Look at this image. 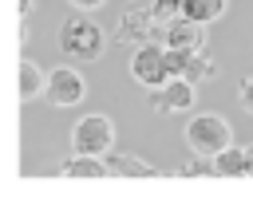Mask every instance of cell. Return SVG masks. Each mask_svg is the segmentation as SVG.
I'll list each match as a JSON object with an SVG mask.
<instances>
[{
	"label": "cell",
	"mask_w": 253,
	"mask_h": 209,
	"mask_svg": "<svg viewBox=\"0 0 253 209\" xmlns=\"http://www.w3.org/2000/svg\"><path fill=\"white\" fill-rule=\"evenodd\" d=\"M55 43H59V51H63L67 59H75V63H91V59H99V55L107 51L111 35L95 24L91 12H79V8H75L71 16H63Z\"/></svg>",
	"instance_id": "cell-1"
},
{
	"label": "cell",
	"mask_w": 253,
	"mask_h": 209,
	"mask_svg": "<svg viewBox=\"0 0 253 209\" xmlns=\"http://www.w3.org/2000/svg\"><path fill=\"white\" fill-rule=\"evenodd\" d=\"M16 8H20V16H28V12L36 8V0H16Z\"/></svg>",
	"instance_id": "cell-19"
},
{
	"label": "cell",
	"mask_w": 253,
	"mask_h": 209,
	"mask_svg": "<svg viewBox=\"0 0 253 209\" xmlns=\"http://www.w3.org/2000/svg\"><path fill=\"white\" fill-rule=\"evenodd\" d=\"M194 103H198V83L178 79V75H170L162 87L150 91V106H154V114H178V110H190Z\"/></svg>",
	"instance_id": "cell-7"
},
{
	"label": "cell",
	"mask_w": 253,
	"mask_h": 209,
	"mask_svg": "<svg viewBox=\"0 0 253 209\" xmlns=\"http://www.w3.org/2000/svg\"><path fill=\"white\" fill-rule=\"evenodd\" d=\"M67 4H71V8H79V12H99L107 0H67Z\"/></svg>",
	"instance_id": "cell-18"
},
{
	"label": "cell",
	"mask_w": 253,
	"mask_h": 209,
	"mask_svg": "<svg viewBox=\"0 0 253 209\" xmlns=\"http://www.w3.org/2000/svg\"><path fill=\"white\" fill-rule=\"evenodd\" d=\"M178 177H217V170H213V158L206 162V158L198 154L194 162H186V166L178 170Z\"/></svg>",
	"instance_id": "cell-15"
},
{
	"label": "cell",
	"mask_w": 253,
	"mask_h": 209,
	"mask_svg": "<svg viewBox=\"0 0 253 209\" xmlns=\"http://www.w3.org/2000/svg\"><path fill=\"white\" fill-rule=\"evenodd\" d=\"M47 103L51 106H59V110H67V106H79L83 103V95H87V79L71 67V63H59L55 71H47Z\"/></svg>",
	"instance_id": "cell-6"
},
{
	"label": "cell",
	"mask_w": 253,
	"mask_h": 209,
	"mask_svg": "<svg viewBox=\"0 0 253 209\" xmlns=\"http://www.w3.org/2000/svg\"><path fill=\"white\" fill-rule=\"evenodd\" d=\"M63 177H79V181L111 177V166H107V158H99V154H71V158L63 162Z\"/></svg>",
	"instance_id": "cell-10"
},
{
	"label": "cell",
	"mask_w": 253,
	"mask_h": 209,
	"mask_svg": "<svg viewBox=\"0 0 253 209\" xmlns=\"http://www.w3.org/2000/svg\"><path fill=\"white\" fill-rule=\"evenodd\" d=\"M158 35H162V20L154 16V8L142 4V0H130V4L123 8V16H119L115 32H111V43H119V47H138V43L158 39Z\"/></svg>",
	"instance_id": "cell-2"
},
{
	"label": "cell",
	"mask_w": 253,
	"mask_h": 209,
	"mask_svg": "<svg viewBox=\"0 0 253 209\" xmlns=\"http://www.w3.org/2000/svg\"><path fill=\"white\" fill-rule=\"evenodd\" d=\"M182 134L190 154H202V158H217L225 146H233V126L221 114H194Z\"/></svg>",
	"instance_id": "cell-3"
},
{
	"label": "cell",
	"mask_w": 253,
	"mask_h": 209,
	"mask_svg": "<svg viewBox=\"0 0 253 209\" xmlns=\"http://www.w3.org/2000/svg\"><path fill=\"white\" fill-rule=\"evenodd\" d=\"M213 170H217V177H249V170H245V146H225L213 158Z\"/></svg>",
	"instance_id": "cell-13"
},
{
	"label": "cell",
	"mask_w": 253,
	"mask_h": 209,
	"mask_svg": "<svg viewBox=\"0 0 253 209\" xmlns=\"http://www.w3.org/2000/svg\"><path fill=\"white\" fill-rule=\"evenodd\" d=\"M166 47H206V24L190 20V16H174L162 24V35H158Z\"/></svg>",
	"instance_id": "cell-9"
},
{
	"label": "cell",
	"mask_w": 253,
	"mask_h": 209,
	"mask_svg": "<svg viewBox=\"0 0 253 209\" xmlns=\"http://www.w3.org/2000/svg\"><path fill=\"white\" fill-rule=\"evenodd\" d=\"M107 166H111V177H158V170L134 154H107Z\"/></svg>",
	"instance_id": "cell-12"
},
{
	"label": "cell",
	"mask_w": 253,
	"mask_h": 209,
	"mask_svg": "<svg viewBox=\"0 0 253 209\" xmlns=\"http://www.w3.org/2000/svg\"><path fill=\"white\" fill-rule=\"evenodd\" d=\"M225 8H229V0H182V16H190V20H198V24L221 20Z\"/></svg>",
	"instance_id": "cell-14"
},
{
	"label": "cell",
	"mask_w": 253,
	"mask_h": 209,
	"mask_svg": "<svg viewBox=\"0 0 253 209\" xmlns=\"http://www.w3.org/2000/svg\"><path fill=\"white\" fill-rule=\"evenodd\" d=\"M170 51V75L190 79V83H206L217 75V63L206 55V47H166Z\"/></svg>",
	"instance_id": "cell-8"
},
{
	"label": "cell",
	"mask_w": 253,
	"mask_h": 209,
	"mask_svg": "<svg viewBox=\"0 0 253 209\" xmlns=\"http://www.w3.org/2000/svg\"><path fill=\"white\" fill-rule=\"evenodd\" d=\"M115 142V122L107 114H87L71 126V154H99L107 158Z\"/></svg>",
	"instance_id": "cell-5"
},
{
	"label": "cell",
	"mask_w": 253,
	"mask_h": 209,
	"mask_svg": "<svg viewBox=\"0 0 253 209\" xmlns=\"http://www.w3.org/2000/svg\"><path fill=\"white\" fill-rule=\"evenodd\" d=\"M237 103H241V110H249V114H253V75L237 79Z\"/></svg>",
	"instance_id": "cell-17"
},
{
	"label": "cell",
	"mask_w": 253,
	"mask_h": 209,
	"mask_svg": "<svg viewBox=\"0 0 253 209\" xmlns=\"http://www.w3.org/2000/svg\"><path fill=\"white\" fill-rule=\"evenodd\" d=\"M150 8H154V16L166 24V20H174V16H182V0H150Z\"/></svg>",
	"instance_id": "cell-16"
},
{
	"label": "cell",
	"mask_w": 253,
	"mask_h": 209,
	"mask_svg": "<svg viewBox=\"0 0 253 209\" xmlns=\"http://www.w3.org/2000/svg\"><path fill=\"white\" fill-rule=\"evenodd\" d=\"M43 91H47V75H43V67H40L36 59L24 55V59H20V91H16L20 103H32V99L43 95Z\"/></svg>",
	"instance_id": "cell-11"
},
{
	"label": "cell",
	"mask_w": 253,
	"mask_h": 209,
	"mask_svg": "<svg viewBox=\"0 0 253 209\" xmlns=\"http://www.w3.org/2000/svg\"><path fill=\"white\" fill-rule=\"evenodd\" d=\"M130 75H134V83H142V87H162L166 79H170V51H166V43L162 39H146V43H138L134 47V55H130Z\"/></svg>",
	"instance_id": "cell-4"
},
{
	"label": "cell",
	"mask_w": 253,
	"mask_h": 209,
	"mask_svg": "<svg viewBox=\"0 0 253 209\" xmlns=\"http://www.w3.org/2000/svg\"><path fill=\"white\" fill-rule=\"evenodd\" d=\"M245 170H249V177H253V146H245Z\"/></svg>",
	"instance_id": "cell-20"
}]
</instances>
